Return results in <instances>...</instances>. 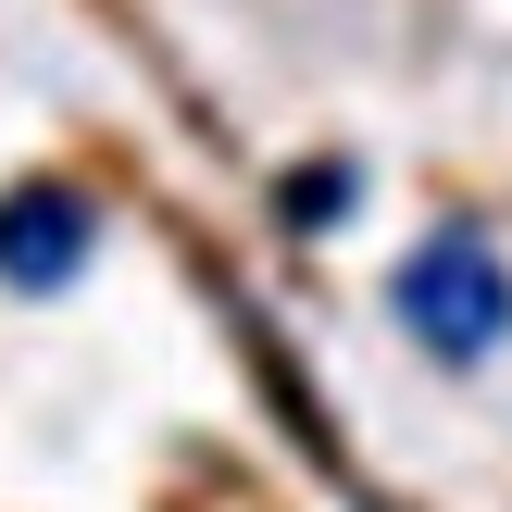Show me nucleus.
<instances>
[{"label": "nucleus", "mask_w": 512, "mask_h": 512, "mask_svg": "<svg viewBox=\"0 0 512 512\" xmlns=\"http://www.w3.org/2000/svg\"><path fill=\"white\" fill-rule=\"evenodd\" d=\"M88 238H100V213L75 188H50V175L0 200V275H13V288H63V275L88 263Z\"/></svg>", "instance_id": "obj_2"}, {"label": "nucleus", "mask_w": 512, "mask_h": 512, "mask_svg": "<svg viewBox=\"0 0 512 512\" xmlns=\"http://www.w3.org/2000/svg\"><path fill=\"white\" fill-rule=\"evenodd\" d=\"M388 313L425 338V363H488V350L512 338V263L475 238V225H438V238L388 275Z\"/></svg>", "instance_id": "obj_1"}]
</instances>
